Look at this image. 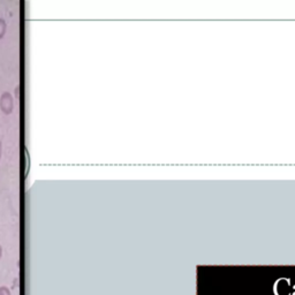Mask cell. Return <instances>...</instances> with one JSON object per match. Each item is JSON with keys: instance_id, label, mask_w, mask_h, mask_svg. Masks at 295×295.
<instances>
[{"instance_id": "2", "label": "cell", "mask_w": 295, "mask_h": 295, "mask_svg": "<svg viewBox=\"0 0 295 295\" xmlns=\"http://www.w3.org/2000/svg\"><path fill=\"white\" fill-rule=\"evenodd\" d=\"M6 32V22L4 19H0V39L4 37Z\"/></svg>"}, {"instance_id": "3", "label": "cell", "mask_w": 295, "mask_h": 295, "mask_svg": "<svg viewBox=\"0 0 295 295\" xmlns=\"http://www.w3.org/2000/svg\"><path fill=\"white\" fill-rule=\"evenodd\" d=\"M0 158H1V142H0Z\"/></svg>"}, {"instance_id": "1", "label": "cell", "mask_w": 295, "mask_h": 295, "mask_svg": "<svg viewBox=\"0 0 295 295\" xmlns=\"http://www.w3.org/2000/svg\"><path fill=\"white\" fill-rule=\"evenodd\" d=\"M0 109L5 114H11L14 109V101L9 93H4L0 97Z\"/></svg>"}]
</instances>
